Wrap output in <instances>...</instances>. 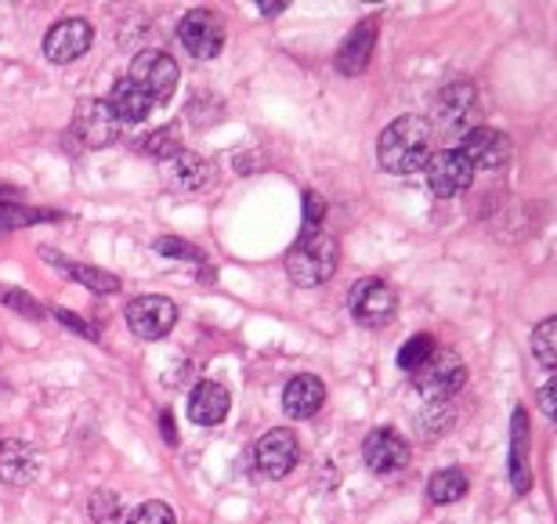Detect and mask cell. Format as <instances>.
Instances as JSON below:
<instances>
[{
	"mask_svg": "<svg viewBox=\"0 0 557 524\" xmlns=\"http://www.w3.org/2000/svg\"><path fill=\"white\" fill-rule=\"evenodd\" d=\"M54 319H62L65 326H70L73 333H84L87 340H98V329L95 326H87V322L81 315H73V311H65V308H54Z\"/></svg>",
	"mask_w": 557,
	"mask_h": 524,
	"instance_id": "cell-31",
	"label": "cell"
},
{
	"mask_svg": "<svg viewBox=\"0 0 557 524\" xmlns=\"http://www.w3.org/2000/svg\"><path fill=\"white\" fill-rule=\"evenodd\" d=\"M91 43H95L91 22L62 18V22H54L48 29V37H44V54H48V62H54V65H70L81 59V54L91 51Z\"/></svg>",
	"mask_w": 557,
	"mask_h": 524,
	"instance_id": "cell-8",
	"label": "cell"
},
{
	"mask_svg": "<svg viewBox=\"0 0 557 524\" xmlns=\"http://www.w3.org/2000/svg\"><path fill=\"white\" fill-rule=\"evenodd\" d=\"M177 40H182V48L193 54V59L207 62V59H218L221 48H225V29H221V18L214 11H188V15L177 22Z\"/></svg>",
	"mask_w": 557,
	"mask_h": 524,
	"instance_id": "cell-6",
	"label": "cell"
},
{
	"mask_svg": "<svg viewBox=\"0 0 557 524\" xmlns=\"http://www.w3.org/2000/svg\"><path fill=\"white\" fill-rule=\"evenodd\" d=\"M322 401H326V384L311 373L294 376L283 391V409L289 420H311L322 409Z\"/></svg>",
	"mask_w": 557,
	"mask_h": 524,
	"instance_id": "cell-16",
	"label": "cell"
},
{
	"mask_svg": "<svg viewBox=\"0 0 557 524\" xmlns=\"http://www.w3.org/2000/svg\"><path fill=\"white\" fill-rule=\"evenodd\" d=\"M467 488H471V482H467V474H463V471H456V466H445V471L431 474L428 496H431V503L449 507V503H460V499L467 496Z\"/></svg>",
	"mask_w": 557,
	"mask_h": 524,
	"instance_id": "cell-21",
	"label": "cell"
},
{
	"mask_svg": "<svg viewBox=\"0 0 557 524\" xmlns=\"http://www.w3.org/2000/svg\"><path fill=\"white\" fill-rule=\"evenodd\" d=\"M127 524H177L174 510L160 503V499H152V503H141L135 514L127 517Z\"/></svg>",
	"mask_w": 557,
	"mask_h": 524,
	"instance_id": "cell-28",
	"label": "cell"
},
{
	"mask_svg": "<svg viewBox=\"0 0 557 524\" xmlns=\"http://www.w3.org/2000/svg\"><path fill=\"white\" fill-rule=\"evenodd\" d=\"M348 308L362 326H384V322L395 319L398 297L384 278H359L348 294Z\"/></svg>",
	"mask_w": 557,
	"mask_h": 524,
	"instance_id": "cell-5",
	"label": "cell"
},
{
	"mask_svg": "<svg viewBox=\"0 0 557 524\" xmlns=\"http://www.w3.org/2000/svg\"><path fill=\"white\" fill-rule=\"evenodd\" d=\"M373 48H376V22L366 18V22H359V26L348 33V40L341 43V51H337V73H344V76H362L366 65H370V59H373Z\"/></svg>",
	"mask_w": 557,
	"mask_h": 524,
	"instance_id": "cell-15",
	"label": "cell"
},
{
	"mask_svg": "<svg viewBox=\"0 0 557 524\" xmlns=\"http://www.w3.org/2000/svg\"><path fill=\"white\" fill-rule=\"evenodd\" d=\"M210 174H214V166L207 160H199L196 152H177L171 160V182L174 188H185V192H196V188H203L210 182Z\"/></svg>",
	"mask_w": 557,
	"mask_h": 524,
	"instance_id": "cell-20",
	"label": "cell"
},
{
	"mask_svg": "<svg viewBox=\"0 0 557 524\" xmlns=\"http://www.w3.org/2000/svg\"><path fill=\"white\" fill-rule=\"evenodd\" d=\"M4 300L15 311H22V315H29V319H44V308L40 304H33V300L22 294V289H4Z\"/></svg>",
	"mask_w": 557,
	"mask_h": 524,
	"instance_id": "cell-30",
	"label": "cell"
},
{
	"mask_svg": "<svg viewBox=\"0 0 557 524\" xmlns=\"http://www.w3.org/2000/svg\"><path fill=\"white\" fill-rule=\"evenodd\" d=\"M156 253H163V258H174V261H188V264H203V250L188 247V242L174 239V236H160L156 239Z\"/></svg>",
	"mask_w": 557,
	"mask_h": 524,
	"instance_id": "cell-27",
	"label": "cell"
},
{
	"mask_svg": "<svg viewBox=\"0 0 557 524\" xmlns=\"http://www.w3.org/2000/svg\"><path fill=\"white\" fill-rule=\"evenodd\" d=\"M362 460L373 474H398L409 463V445L392 427L370 431V438L362 441Z\"/></svg>",
	"mask_w": 557,
	"mask_h": 524,
	"instance_id": "cell-11",
	"label": "cell"
},
{
	"mask_svg": "<svg viewBox=\"0 0 557 524\" xmlns=\"http://www.w3.org/2000/svg\"><path fill=\"white\" fill-rule=\"evenodd\" d=\"M434 348H438V344H434V340L428 337V333H417V337H409V340L403 344V351H398V370L417 373L420 365L434 354Z\"/></svg>",
	"mask_w": 557,
	"mask_h": 524,
	"instance_id": "cell-25",
	"label": "cell"
},
{
	"mask_svg": "<svg viewBox=\"0 0 557 524\" xmlns=\"http://www.w3.org/2000/svg\"><path fill=\"white\" fill-rule=\"evenodd\" d=\"M141 152H149V155H156V160H174L177 152H185L182 149V138H177V130H156V134H149V138L141 141Z\"/></svg>",
	"mask_w": 557,
	"mask_h": 524,
	"instance_id": "cell-26",
	"label": "cell"
},
{
	"mask_svg": "<svg viewBox=\"0 0 557 524\" xmlns=\"http://www.w3.org/2000/svg\"><path fill=\"white\" fill-rule=\"evenodd\" d=\"M532 354H536L540 365H547V370L554 373V365H557V319H547L536 326V333H532Z\"/></svg>",
	"mask_w": 557,
	"mask_h": 524,
	"instance_id": "cell-24",
	"label": "cell"
},
{
	"mask_svg": "<svg viewBox=\"0 0 557 524\" xmlns=\"http://www.w3.org/2000/svg\"><path fill=\"white\" fill-rule=\"evenodd\" d=\"M177 308L166 297H138L127 304V326L138 340H160L174 329Z\"/></svg>",
	"mask_w": 557,
	"mask_h": 524,
	"instance_id": "cell-9",
	"label": "cell"
},
{
	"mask_svg": "<svg viewBox=\"0 0 557 524\" xmlns=\"http://www.w3.org/2000/svg\"><path fill=\"white\" fill-rule=\"evenodd\" d=\"M463 380H467V370H463L460 354H456V351H442V348H434L431 359L413 373L417 391L423 398H431V401L456 395L463 387Z\"/></svg>",
	"mask_w": 557,
	"mask_h": 524,
	"instance_id": "cell-4",
	"label": "cell"
},
{
	"mask_svg": "<svg viewBox=\"0 0 557 524\" xmlns=\"http://www.w3.org/2000/svg\"><path fill=\"white\" fill-rule=\"evenodd\" d=\"M474 105V87L460 80V84H445L438 91V113L442 120H449V124H460V120L471 113Z\"/></svg>",
	"mask_w": 557,
	"mask_h": 524,
	"instance_id": "cell-22",
	"label": "cell"
},
{
	"mask_svg": "<svg viewBox=\"0 0 557 524\" xmlns=\"http://www.w3.org/2000/svg\"><path fill=\"white\" fill-rule=\"evenodd\" d=\"M106 105H109V113L116 116V124H141V120H149L156 102L141 91L138 84H131L127 76H124V80L113 84V91H109Z\"/></svg>",
	"mask_w": 557,
	"mask_h": 524,
	"instance_id": "cell-17",
	"label": "cell"
},
{
	"mask_svg": "<svg viewBox=\"0 0 557 524\" xmlns=\"http://www.w3.org/2000/svg\"><path fill=\"white\" fill-rule=\"evenodd\" d=\"M160 431H163V441H166V445H177V427H174V416H171V412H163V416H160Z\"/></svg>",
	"mask_w": 557,
	"mask_h": 524,
	"instance_id": "cell-32",
	"label": "cell"
},
{
	"mask_svg": "<svg viewBox=\"0 0 557 524\" xmlns=\"http://www.w3.org/2000/svg\"><path fill=\"white\" fill-rule=\"evenodd\" d=\"M322 217H326V199L319 192H305V228L300 232H319Z\"/></svg>",
	"mask_w": 557,
	"mask_h": 524,
	"instance_id": "cell-29",
	"label": "cell"
},
{
	"mask_svg": "<svg viewBox=\"0 0 557 524\" xmlns=\"http://www.w3.org/2000/svg\"><path fill=\"white\" fill-rule=\"evenodd\" d=\"M127 80L138 84L152 102H171V95L177 91V80H182V70H177V62L171 54L141 51V54H135V62H131Z\"/></svg>",
	"mask_w": 557,
	"mask_h": 524,
	"instance_id": "cell-3",
	"label": "cell"
},
{
	"mask_svg": "<svg viewBox=\"0 0 557 524\" xmlns=\"http://www.w3.org/2000/svg\"><path fill=\"white\" fill-rule=\"evenodd\" d=\"M283 8H286L283 0H264V4H261V15H278Z\"/></svg>",
	"mask_w": 557,
	"mask_h": 524,
	"instance_id": "cell-34",
	"label": "cell"
},
{
	"mask_svg": "<svg viewBox=\"0 0 557 524\" xmlns=\"http://www.w3.org/2000/svg\"><path fill=\"white\" fill-rule=\"evenodd\" d=\"M44 258L48 261H54L62 267L65 275L73 278V283H81V286H87L91 294H120V278L113 275V272H102V267H91V264H76V261H70V258H62V253H54V250H40Z\"/></svg>",
	"mask_w": 557,
	"mask_h": 524,
	"instance_id": "cell-19",
	"label": "cell"
},
{
	"mask_svg": "<svg viewBox=\"0 0 557 524\" xmlns=\"http://www.w3.org/2000/svg\"><path fill=\"white\" fill-rule=\"evenodd\" d=\"M540 401H543V412H547V420H554V376L547 380V387H540Z\"/></svg>",
	"mask_w": 557,
	"mask_h": 524,
	"instance_id": "cell-33",
	"label": "cell"
},
{
	"mask_svg": "<svg viewBox=\"0 0 557 524\" xmlns=\"http://www.w3.org/2000/svg\"><path fill=\"white\" fill-rule=\"evenodd\" d=\"M228 409H232V398L218 380H199L193 387V395H188V420H193L196 427H218V423L228 416Z\"/></svg>",
	"mask_w": 557,
	"mask_h": 524,
	"instance_id": "cell-14",
	"label": "cell"
},
{
	"mask_svg": "<svg viewBox=\"0 0 557 524\" xmlns=\"http://www.w3.org/2000/svg\"><path fill=\"white\" fill-rule=\"evenodd\" d=\"M286 272L297 286H322L337 272V239L330 232H300L286 253Z\"/></svg>",
	"mask_w": 557,
	"mask_h": 524,
	"instance_id": "cell-2",
	"label": "cell"
},
{
	"mask_svg": "<svg viewBox=\"0 0 557 524\" xmlns=\"http://www.w3.org/2000/svg\"><path fill=\"white\" fill-rule=\"evenodd\" d=\"M423 171H428V188L434 196H442V199L467 192L471 182H474V166L463 160L460 149L434 152L431 160L423 163Z\"/></svg>",
	"mask_w": 557,
	"mask_h": 524,
	"instance_id": "cell-7",
	"label": "cell"
},
{
	"mask_svg": "<svg viewBox=\"0 0 557 524\" xmlns=\"http://www.w3.org/2000/svg\"><path fill=\"white\" fill-rule=\"evenodd\" d=\"M258 471L264 477H272V482H283V477L294 471L297 460H300V441L294 431L286 427H275L269 431L264 438L258 441Z\"/></svg>",
	"mask_w": 557,
	"mask_h": 524,
	"instance_id": "cell-10",
	"label": "cell"
},
{
	"mask_svg": "<svg viewBox=\"0 0 557 524\" xmlns=\"http://www.w3.org/2000/svg\"><path fill=\"white\" fill-rule=\"evenodd\" d=\"M18 192H15V188H8V185H0V199H15Z\"/></svg>",
	"mask_w": 557,
	"mask_h": 524,
	"instance_id": "cell-35",
	"label": "cell"
},
{
	"mask_svg": "<svg viewBox=\"0 0 557 524\" xmlns=\"http://www.w3.org/2000/svg\"><path fill=\"white\" fill-rule=\"evenodd\" d=\"M76 134H81V141L87 149H106L109 141H116V116L109 113L106 102H98V98H87V102L76 105V120H73Z\"/></svg>",
	"mask_w": 557,
	"mask_h": 524,
	"instance_id": "cell-13",
	"label": "cell"
},
{
	"mask_svg": "<svg viewBox=\"0 0 557 524\" xmlns=\"http://www.w3.org/2000/svg\"><path fill=\"white\" fill-rule=\"evenodd\" d=\"M376 155L392 174L423 171V163L431 160V124L423 116H398L392 127H384Z\"/></svg>",
	"mask_w": 557,
	"mask_h": 524,
	"instance_id": "cell-1",
	"label": "cell"
},
{
	"mask_svg": "<svg viewBox=\"0 0 557 524\" xmlns=\"http://www.w3.org/2000/svg\"><path fill=\"white\" fill-rule=\"evenodd\" d=\"M37 471H40V460L26 441H18V438L0 441V482L29 485L33 477H37Z\"/></svg>",
	"mask_w": 557,
	"mask_h": 524,
	"instance_id": "cell-18",
	"label": "cell"
},
{
	"mask_svg": "<svg viewBox=\"0 0 557 524\" xmlns=\"http://www.w3.org/2000/svg\"><path fill=\"white\" fill-rule=\"evenodd\" d=\"M59 217H62V214H54V210H37V207L0 203V236H8L11 228L37 225V221H59Z\"/></svg>",
	"mask_w": 557,
	"mask_h": 524,
	"instance_id": "cell-23",
	"label": "cell"
},
{
	"mask_svg": "<svg viewBox=\"0 0 557 524\" xmlns=\"http://www.w3.org/2000/svg\"><path fill=\"white\" fill-rule=\"evenodd\" d=\"M460 152L463 160L471 166H482V171H496L510 160V138L504 130H493V127H474L467 138L460 141Z\"/></svg>",
	"mask_w": 557,
	"mask_h": 524,
	"instance_id": "cell-12",
	"label": "cell"
}]
</instances>
